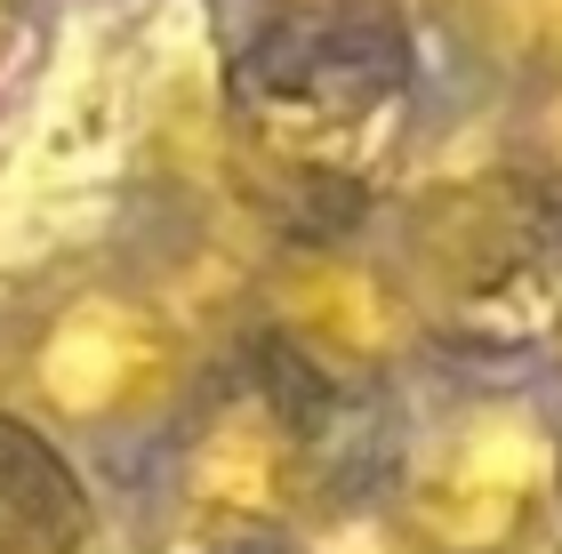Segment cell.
Instances as JSON below:
<instances>
[{
    "label": "cell",
    "mask_w": 562,
    "mask_h": 554,
    "mask_svg": "<svg viewBox=\"0 0 562 554\" xmlns=\"http://www.w3.org/2000/svg\"><path fill=\"white\" fill-rule=\"evenodd\" d=\"M411 24L386 0H258L225 48V105L305 178H370L411 121Z\"/></svg>",
    "instance_id": "1"
},
{
    "label": "cell",
    "mask_w": 562,
    "mask_h": 554,
    "mask_svg": "<svg viewBox=\"0 0 562 554\" xmlns=\"http://www.w3.org/2000/svg\"><path fill=\"white\" fill-rule=\"evenodd\" d=\"M402 290L426 330L482 354L562 338V169H482L418 193Z\"/></svg>",
    "instance_id": "2"
},
{
    "label": "cell",
    "mask_w": 562,
    "mask_h": 554,
    "mask_svg": "<svg viewBox=\"0 0 562 554\" xmlns=\"http://www.w3.org/2000/svg\"><path fill=\"white\" fill-rule=\"evenodd\" d=\"M554 490V442L515 402L434 418L394 474V522L418 554H506Z\"/></svg>",
    "instance_id": "3"
},
{
    "label": "cell",
    "mask_w": 562,
    "mask_h": 554,
    "mask_svg": "<svg viewBox=\"0 0 562 554\" xmlns=\"http://www.w3.org/2000/svg\"><path fill=\"white\" fill-rule=\"evenodd\" d=\"M24 386L72 426H137L186 386V330L145 290H72L33 330Z\"/></svg>",
    "instance_id": "4"
},
{
    "label": "cell",
    "mask_w": 562,
    "mask_h": 554,
    "mask_svg": "<svg viewBox=\"0 0 562 554\" xmlns=\"http://www.w3.org/2000/svg\"><path fill=\"white\" fill-rule=\"evenodd\" d=\"M322 418L305 402L297 370H273L258 386L225 394L210 418L193 426L186 466H177V498L210 531H273L314 507L322 490Z\"/></svg>",
    "instance_id": "5"
},
{
    "label": "cell",
    "mask_w": 562,
    "mask_h": 554,
    "mask_svg": "<svg viewBox=\"0 0 562 554\" xmlns=\"http://www.w3.org/2000/svg\"><path fill=\"white\" fill-rule=\"evenodd\" d=\"M273 330L305 370H386L411 354V290L346 249H290L273 273Z\"/></svg>",
    "instance_id": "6"
},
{
    "label": "cell",
    "mask_w": 562,
    "mask_h": 554,
    "mask_svg": "<svg viewBox=\"0 0 562 554\" xmlns=\"http://www.w3.org/2000/svg\"><path fill=\"white\" fill-rule=\"evenodd\" d=\"M0 554H89L81 474L16 418H0Z\"/></svg>",
    "instance_id": "7"
},
{
    "label": "cell",
    "mask_w": 562,
    "mask_h": 554,
    "mask_svg": "<svg viewBox=\"0 0 562 554\" xmlns=\"http://www.w3.org/2000/svg\"><path fill=\"white\" fill-rule=\"evenodd\" d=\"M450 9L474 16L482 33L498 48H515V57H539V65L562 57V0H450Z\"/></svg>",
    "instance_id": "8"
},
{
    "label": "cell",
    "mask_w": 562,
    "mask_h": 554,
    "mask_svg": "<svg viewBox=\"0 0 562 554\" xmlns=\"http://www.w3.org/2000/svg\"><path fill=\"white\" fill-rule=\"evenodd\" d=\"M41 41V0H0V89L16 81V65Z\"/></svg>",
    "instance_id": "9"
},
{
    "label": "cell",
    "mask_w": 562,
    "mask_h": 554,
    "mask_svg": "<svg viewBox=\"0 0 562 554\" xmlns=\"http://www.w3.org/2000/svg\"><path fill=\"white\" fill-rule=\"evenodd\" d=\"M539 145H547V161L562 169V57L547 65V105H539Z\"/></svg>",
    "instance_id": "10"
},
{
    "label": "cell",
    "mask_w": 562,
    "mask_h": 554,
    "mask_svg": "<svg viewBox=\"0 0 562 554\" xmlns=\"http://www.w3.org/2000/svg\"><path fill=\"white\" fill-rule=\"evenodd\" d=\"M201 554H266V546L249 539V531H234V539H217V546H201Z\"/></svg>",
    "instance_id": "11"
},
{
    "label": "cell",
    "mask_w": 562,
    "mask_h": 554,
    "mask_svg": "<svg viewBox=\"0 0 562 554\" xmlns=\"http://www.w3.org/2000/svg\"><path fill=\"white\" fill-rule=\"evenodd\" d=\"M554 498H562V442H554Z\"/></svg>",
    "instance_id": "12"
}]
</instances>
